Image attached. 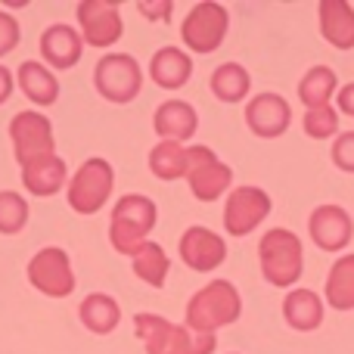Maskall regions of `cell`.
<instances>
[{
  "instance_id": "obj_1",
  "label": "cell",
  "mask_w": 354,
  "mask_h": 354,
  "mask_svg": "<svg viewBox=\"0 0 354 354\" xmlns=\"http://www.w3.org/2000/svg\"><path fill=\"white\" fill-rule=\"evenodd\" d=\"M239 314H243L239 289L230 280H212L187 301L183 326L189 333H199V336H214L218 330L236 324Z\"/></svg>"
},
{
  "instance_id": "obj_2",
  "label": "cell",
  "mask_w": 354,
  "mask_h": 354,
  "mask_svg": "<svg viewBox=\"0 0 354 354\" xmlns=\"http://www.w3.org/2000/svg\"><path fill=\"white\" fill-rule=\"evenodd\" d=\"M258 264H261V274L270 286H295L301 280V270H305V249H301L299 233L286 230V227L268 230L258 239Z\"/></svg>"
},
{
  "instance_id": "obj_3",
  "label": "cell",
  "mask_w": 354,
  "mask_h": 354,
  "mask_svg": "<svg viewBox=\"0 0 354 354\" xmlns=\"http://www.w3.org/2000/svg\"><path fill=\"white\" fill-rule=\"evenodd\" d=\"M156 221H159V208L149 196L128 193L115 202L109 221V243L118 255H134L143 243H149Z\"/></svg>"
},
{
  "instance_id": "obj_4",
  "label": "cell",
  "mask_w": 354,
  "mask_h": 354,
  "mask_svg": "<svg viewBox=\"0 0 354 354\" xmlns=\"http://www.w3.org/2000/svg\"><path fill=\"white\" fill-rule=\"evenodd\" d=\"M134 330L147 354H212L218 348L214 336L189 333L187 326L171 324V320L159 317V314H147V311L137 314Z\"/></svg>"
},
{
  "instance_id": "obj_5",
  "label": "cell",
  "mask_w": 354,
  "mask_h": 354,
  "mask_svg": "<svg viewBox=\"0 0 354 354\" xmlns=\"http://www.w3.org/2000/svg\"><path fill=\"white\" fill-rule=\"evenodd\" d=\"M112 187H115V171H112V165L106 159L93 156V159H87L84 165L72 174V180H68V189H66L68 205L78 214H97L100 208L109 202Z\"/></svg>"
},
{
  "instance_id": "obj_6",
  "label": "cell",
  "mask_w": 354,
  "mask_h": 354,
  "mask_svg": "<svg viewBox=\"0 0 354 354\" xmlns=\"http://www.w3.org/2000/svg\"><path fill=\"white\" fill-rule=\"evenodd\" d=\"M93 84L109 103H131L143 87V68L131 53H106L93 68Z\"/></svg>"
},
{
  "instance_id": "obj_7",
  "label": "cell",
  "mask_w": 354,
  "mask_h": 354,
  "mask_svg": "<svg viewBox=\"0 0 354 354\" xmlns=\"http://www.w3.org/2000/svg\"><path fill=\"white\" fill-rule=\"evenodd\" d=\"M187 183L199 202H214L230 189L233 171L208 147H187Z\"/></svg>"
},
{
  "instance_id": "obj_8",
  "label": "cell",
  "mask_w": 354,
  "mask_h": 354,
  "mask_svg": "<svg viewBox=\"0 0 354 354\" xmlns=\"http://www.w3.org/2000/svg\"><path fill=\"white\" fill-rule=\"evenodd\" d=\"M227 28H230V16L221 3H196L189 10V16L180 25V37L193 53H214V50L224 44Z\"/></svg>"
},
{
  "instance_id": "obj_9",
  "label": "cell",
  "mask_w": 354,
  "mask_h": 354,
  "mask_svg": "<svg viewBox=\"0 0 354 354\" xmlns=\"http://www.w3.org/2000/svg\"><path fill=\"white\" fill-rule=\"evenodd\" d=\"M10 140H12V153H16L19 165H31L37 159L53 156L56 143H53V124L47 115L41 112H19L10 122Z\"/></svg>"
},
{
  "instance_id": "obj_10",
  "label": "cell",
  "mask_w": 354,
  "mask_h": 354,
  "mask_svg": "<svg viewBox=\"0 0 354 354\" xmlns=\"http://www.w3.org/2000/svg\"><path fill=\"white\" fill-rule=\"evenodd\" d=\"M28 280L37 292L50 295V299H66L75 289V270L68 261L66 249L47 245L28 261Z\"/></svg>"
},
{
  "instance_id": "obj_11",
  "label": "cell",
  "mask_w": 354,
  "mask_h": 354,
  "mask_svg": "<svg viewBox=\"0 0 354 354\" xmlns=\"http://www.w3.org/2000/svg\"><path fill=\"white\" fill-rule=\"evenodd\" d=\"M270 214V196L261 187H236L230 189L224 205V230L233 239L249 236Z\"/></svg>"
},
{
  "instance_id": "obj_12",
  "label": "cell",
  "mask_w": 354,
  "mask_h": 354,
  "mask_svg": "<svg viewBox=\"0 0 354 354\" xmlns=\"http://www.w3.org/2000/svg\"><path fill=\"white\" fill-rule=\"evenodd\" d=\"M75 12L81 25V41L91 47H112L124 35L122 12L112 0H81Z\"/></svg>"
},
{
  "instance_id": "obj_13",
  "label": "cell",
  "mask_w": 354,
  "mask_h": 354,
  "mask_svg": "<svg viewBox=\"0 0 354 354\" xmlns=\"http://www.w3.org/2000/svg\"><path fill=\"white\" fill-rule=\"evenodd\" d=\"M245 124H249V131L255 137H261V140H274V137H283L289 131V124H292V109H289V103L280 97V93H258V97L249 100V106H245Z\"/></svg>"
},
{
  "instance_id": "obj_14",
  "label": "cell",
  "mask_w": 354,
  "mask_h": 354,
  "mask_svg": "<svg viewBox=\"0 0 354 354\" xmlns=\"http://www.w3.org/2000/svg\"><path fill=\"white\" fill-rule=\"evenodd\" d=\"M308 233H311L314 245L324 252H342L354 236V221L342 205H317L308 218Z\"/></svg>"
},
{
  "instance_id": "obj_15",
  "label": "cell",
  "mask_w": 354,
  "mask_h": 354,
  "mask_svg": "<svg viewBox=\"0 0 354 354\" xmlns=\"http://www.w3.org/2000/svg\"><path fill=\"white\" fill-rule=\"evenodd\" d=\"M180 258L187 268L199 270V274H208V270L221 268L227 261V243L208 227H187L180 236Z\"/></svg>"
},
{
  "instance_id": "obj_16",
  "label": "cell",
  "mask_w": 354,
  "mask_h": 354,
  "mask_svg": "<svg viewBox=\"0 0 354 354\" xmlns=\"http://www.w3.org/2000/svg\"><path fill=\"white\" fill-rule=\"evenodd\" d=\"M153 128L162 140L183 143L193 140L196 128H199V115H196V109L187 100H165L153 115Z\"/></svg>"
},
{
  "instance_id": "obj_17",
  "label": "cell",
  "mask_w": 354,
  "mask_h": 354,
  "mask_svg": "<svg viewBox=\"0 0 354 354\" xmlns=\"http://www.w3.org/2000/svg\"><path fill=\"white\" fill-rule=\"evenodd\" d=\"M81 53H84V41L72 25L56 22L41 35V56L53 68H72L81 59Z\"/></svg>"
},
{
  "instance_id": "obj_18",
  "label": "cell",
  "mask_w": 354,
  "mask_h": 354,
  "mask_svg": "<svg viewBox=\"0 0 354 354\" xmlns=\"http://www.w3.org/2000/svg\"><path fill=\"white\" fill-rule=\"evenodd\" d=\"M320 35L336 50L354 47V6L348 0H320Z\"/></svg>"
},
{
  "instance_id": "obj_19",
  "label": "cell",
  "mask_w": 354,
  "mask_h": 354,
  "mask_svg": "<svg viewBox=\"0 0 354 354\" xmlns=\"http://www.w3.org/2000/svg\"><path fill=\"white\" fill-rule=\"evenodd\" d=\"M283 320L299 333H311L324 324V299L314 289H289L283 299Z\"/></svg>"
},
{
  "instance_id": "obj_20",
  "label": "cell",
  "mask_w": 354,
  "mask_h": 354,
  "mask_svg": "<svg viewBox=\"0 0 354 354\" xmlns=\"http://www.w3.org/2000/svg\"><path fill=\"white\" fill-rule=\"evenodd\" d=\"M189 75H193V59L180 47H162L149 59V78L159 87H165V91L183 87L189 81Z\"/></svg>"
},
{
  "instance_id": "obj_21",
  "label": "cell",
  "mask_w": 354,
  "mask_h": 354,
  "mask_svg": "<svg viewBox=\"0 0 354 354\" xmlns=\"http://www.w3.org/2000/svg\"><path fill=\"white\" fill-rule=\"evenodd\" d=\"M66 177H68V168L59 156H47V159H37L31 165L22 168V183L28 193L35 196H53L66 187Z\"/></svg>"
},
{
  "instance_id": "obj_22",
  "label": "cell",
  "mask_w": 354,
  "mask_h": 354,
  "mask_svg": "<svg viewBox=\"0 0 354 354\" xmlns=\"http://www.w3.org/2000/svg\"><path fill=\"white\" fill-rule=\"evenodd\" d=\"M16 78H19L22 93L31 100V103H37V106H53L56 97H59V81H56V75L50 72L47 66L35 62V59L22 62Z\"/></svg>"
},
{
  "instance_id": "obj_23",
  "label": "cell",
  "mask_w": 354,
  "mask_h": 354,
  "mask_svg": "<svg viewBox=\"0 0 354 354\" xmlns=\"http://www.w3.org/2000/svg\"><path fill=\"white\" fill-rule=\"evenodd\" d=\"M78 317L91 333H97V336H109V333L118 326V320H122V308H118V301L112 299V295L91 292L84 301H81Z\"/></svg>"
},
{
  "instance_id": "obj_24",
  "label": "cell",
  "mask_w": 354,
  "mask_h": 354,
  "mask_svg": "<svg viewBox=\"0 0 354 354\" xmlns=\"http://www.w3.org/2000/svg\"><path fill=\"white\" fill-rule=\"evenodd\" d=\"M326 305L333 311H354V252L342 255L326 274Z\"/></svg>"
},
{
  "instance_id": "obj_25",
  "label": "cell",
  "mask_w": 354,
  "mask_h": 354,
  "mask_svg": "<svg viewBox=\"0 0 354 354\" xmlns=\"http://www.w3.org/2000/svg\"><path fill=\"white\" fill-rule=\"evenodd\" d=\"M339 93V78L330 66H314L305 72V78L299 81V100L305 103V109H324L330 106V100Z\"/></svg>"
},
{
  "instance_id": "obj_26",
  "label": "cell",
  "mask_w": 354,
  "mask_h": 354,
  "mask_svg": "<svg viewBox=\"0 0 354 354\" xmlns=\"http://www.w3.org/2000/svg\"><path fill=\"white\" fill-rule=\"evenodd\" d=\"M252 91V75L239 62H224L212 72V93L221 103H243Z\"/></svg>"
},
{
  "instance_id": "obj_27",
  "label": "cell",
  "mask_w": 354,
  "mask_h": 354,
  "mask_svg": "<svg viewBox=\"0 0 354 354\" xmlns=\"http://www.w3.org/2000/svg\"><path fill=\"white\" fill-rule=\"evenodd\" d=\"M131 268H134V274L140 277L147 286L162 289L165 286V280H168V268H171V261H168L165 249L149 239V243H143L140 249L131 255Z\"/></svg>"
},
{
  "instance_id": "obj_28",
  "label": "cell",
  "mask_w": 354,
  "mask_h": 354,
  "mask_svg": "<svg viewBox=\"0 0 354 354\" xmlns=\"http://www.w3.org/2000/svg\"><path fill=\"white\" fill-rule=\"evenodd\" d=\"M149 171L159 180H177L187 177V147L171 140H159L149 153Z\"/></svg>"
},
{
  "instance_id": "obj_29",
  "label": "cell",
  "mask_w": 354,
  "mask_h": 354,
  "mask_svg": "<svg viewBox=\"0 0 354 354\" xmlns=\"http://www.w3.org/2000/svg\"><path fill=\"white\" fill-rule=\"evenodd\" d=\"M28 224V202L12 189H0V233L12 236Z\"/></svg>"
},
{
  "instance_id": "obj_30",
  "label": "cell",
  "mask_w": 354,
  "mask_h": 354,
  "mask_svg": "<svg viewBox=\"0 0 354 354\" xmlns=\"http://www.w3.org/2000/svg\"><path fill=\"white\" fill-rule=\"evenodd\" d=\"M305 134L311 140H330V137L339 134V112L333 106H324V109H308L305 112Z\"/></svg>"
},
{
  "instance_id": "obj_31",
  "label": "cell",
  "mask_w": 354,
  "mask_h": 354,
  "mask_svg": "<svg viewBox=\"0 0 354 354\" xmlns=\"http://www.w3.org/2000/svg\"><path fill=\"white\" fill-rule=\"evenodd\" d=\"M333 165L345 174H354V131H342L333 140Z\"/></svg>"
},
{
  "instance_id": "obj_32",
  "label": "cell",
  "mask_w": 354,
  "mask_h": 354,
  "mask_svg": "<svg viewBox=\"0 0 354 354\" xmlns=\"http://www.w3.org/2000/svg\"><path fill=\"white\" fill-rule=\"evenodd\" d=\"M19 35H22V31H19L16 16H10V12L0 10V56H6V53H12V50H16Z\"/></svg>"
},
{
  "instance_id": "obj_33",
  "label": "cell",
  "mask_w": 354,
  "mask_h": 354,
  "mask_svg": "<svg viewBox=\"0 0 354 354\" xmlns=\"http://www.w3.org/2000/svg\"><path fill=\"white\" fill-rule=\"evenodd\" d=\"M171 0H159V3H149V0H143V3H137V10L143 12L147 19H153V22H159V19H168L171 16Z\"/></svg>"
},
{
  "instance_id": "obj_34",
  "label": "cell",
  "mask_w": 354,
  "mask_h": 354,
  "mask_svg": "<svg viewBox=\"0 0 354 354\" xmlns=\"http://www.w3.org/2000/svg\"><path fill=\"white\" fill-rule=\"evenodd\" d=\"M336 106H339V112H342V115L354 118V81H351V84H345V87H339Z\"/></svg>"
},
{
  "instance_id": "obj_35",
  "label": "cell",
  "mask_w": 354,
  "mask_h": 354,
  "mask_svg": "<svg viewBox=\"0 0 354 354\" xmlns=\"http://www.w3.org/2000/svg\"><path fill=\"white\" fill-rule=\"evenodd\" d=\"M10 93H12V75L6 66H0V106L10 100Z\"/></svg>"
}]
</instances>
